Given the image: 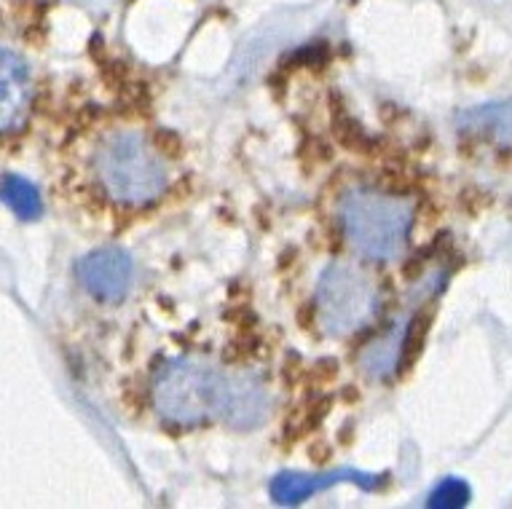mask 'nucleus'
<instances>
[{
	"label": "nucleus",
	"instance_id": "9d476101",
	"mask_svg": "<svg viewBox=\"0 0 512 509\" xmlns=\"http://www.w3.org/2000/svg\"><path fill=\"white\" fill-rule=\"evenodd\" d=\"M3 201L6 207L19 217V220H35L41 215V193L30 180L19 175H6L3 177Z\"/></svg>",
	"mask_w": 512,
	"mask_h": 509
},
{
	"label": "nucleus",
	"instance_id": "39448f33",
	"mask_svg": "<svg viewBox=\"0 0 512 509\" xmlns=\"http://www.w3.org/2000/svg\"><path fill=\"white\" fill-rule=\"evenodd\" d=\"M81 284L86 293L94 295L100 303L124 301L135 284V263L118 247H102L89 252L78 266Z\"/></svg>",
	"mask_w": 512,
	"mask_h": 509
},
{
	"label": "nucleus",
	"instance_id": "f257e3e1",
	"mask_svg": "<svg viewBox=\"0 0 512 509\" xmlns=\"http://www.w3.org/2000/svg\"><path fill=\"white\" fill-rule=\"evenodd\" d=\"M413 201L376 188H354L341 199V228L362 258L389 263L403 255L413 228Z\"/></svg>",
	"mask_w": 512,
	"mask_h": 509
},
{
	"label": "nucleus",
	"instance_id": "6e6552de",
	"mask_svg": "<svg viewBox=\"0 0 512 509\" xmlns=\"http://www.w3.org/2000/svg\"><path fill=\"white\" fill-rule=\"evenodd\" d=\"M336 483H354L362 485V488H378L384 483L381 475H368V472H354V469H341V472H330V475H301V472H285V475H277L271 480V496L277 504H285V507H293V504H301L303 499H309L314 493L325 491L330 485Z\"/></svg>",
	"mask_w": 512,
	"mask_h": 509
},
{
	"label": "nucleus",
	"instance_id": "f03ea898",
	"mask_svg": "<svg viewBox=\"0 0 512 509\" xmlns=\"http://www.w3.org/2000/svg\"><path fill=\"white\" fill-rule=\"evenodd\" d=\"M94 175L118 204H151L167 191L169 169L140 132H113L97 145Z\"/></svg>",
	"mask_w": 512,
	"mask_h": 509
},
{
	"label": "nucleus",
	"instance_id": "423d86ee",
	"mask_svg": "<svg viewBox=\"0 0 512 509\" xmlns=\"http://www.w3.org/2000/svg\"><path fill=\"white\" fill-rule=\"evenodd\" d=\"M269 410L271 400L261 378L252 373H228L226 402H223L220 421H226L231 429H239V432H250L269 418Z\"/></svg>",
	"mask_w": 512,
	"mask_h": 509
},
{
	"label": "nucleus",
	"instance_id": "9b49d317",
	"mask_svg": "<svg viewBox=\"0 0 512 509\" xmlns=\"http://www.w3.org/2000/svg\"><path fill=\"white\" fill-rule=\"evenodd\" d=\"M429 507L432 509H456L470 504V485L459 480V477H448L437 485L435 491L429 493Z\"/></svg>",
	"mask_w": 512,
	"mask_h": 509
},
{
	"label": "nucleus",
	"instance_id": "1a4fd4ad",
	"mask_svg": "<svg viewBox=\"0 0 512 509\" xmlns=\"http://www.w3.org/2000/svg\"><path fill=\"white\" fill-rule=\"evenodd\" d=\"M408 327H411L408 319H397L387 333L362 349L360 368L365 376L373 378V381H384V378H389L392 373H400V370H403Z\"/></svg>",
	"mask_w": 512,
	"mask_h": 509
},
{
	"label": "nucleus",
	"instance_id": "7ed1b4c3",
	"mask_svg": "<svg viewBox=\"0 0 512 509\" xmlns=\"http://www.w3.org/2000/svg\"><path fill=\"white\" fill-rule=\"evenodd\" d=\"M228 373L199 359H172L153 378V405L159 416L194 426L220 418L226 402Z\"/></svg>",
	"mask_w": 512,
	"mask_h": 509
},
{
	"label": "nucleus",
	"instance_id": "0eeeda50",
	"mask_svg": "<svg viewBox=\"0 0 512 509\" xmlns=\"http://www.w3.org/2000/svg\"><path fill=\"white\" fill-rule=\"evenodd\" d=\"M30 100H33L30 67L17 51L3 49V59H0V126H3V134H14L25 126Z\"/></svg>",
	"mask_w": 512,
	"mask_h": 509
},
{
	"label": "nucleus",
	"instance_id": "20e7f679",
	"mask_svg": "<svg viewBox=\"0 0 512 509\" xmlns=\"http://www.w3.org/2000/svg\"><path fill=\"white\" fill-rule=\"evenodd\" d=\"M378 287L357 263H330L317 284L319 325L328 335H352L368 325L378 311Z\"/></svg>",
	"mask_w": 512,
	"mask_h": 509
}]
</instances>
